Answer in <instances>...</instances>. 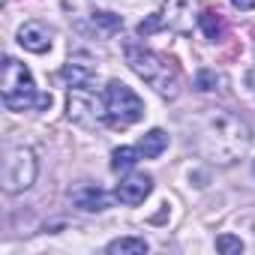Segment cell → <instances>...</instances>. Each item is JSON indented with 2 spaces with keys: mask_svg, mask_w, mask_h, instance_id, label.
Listing matches in <instances>:
<instances>
[{
  "mask_svg": "<svg viewBox=\"0 0 255 255\" xmlns=\"http://www.w3.org/2000/svg\"><path fill=\"white\" fill-rule=\"evenodd\" d=\"M36 156L30 147H9L3 153V162H0V183H3V192L15 195L33 186L36 180Z\"/></svg>",
  "mask_w": 255,
  "mask_h": 255,
  "instance_id": "5",
  "label": "cell"
},
{
  "mask_svg": "<svg viewBox=\"0 0 255 255\" xmlns=\"http://www.w3.org/2000/svg\"><path fill=\"white\" fill-rule=\"evenodd\" d=\"M150 189H153V177H150V174H129L126 180L117 183L114 198H117L120 204H141V201L150 195Z\"/></svg>",
  "mask_w": 255,
  "mask_h": 255,
  "instance_id": "7",
  "label": "cell"
},
{
  "mask_svg": "<svg viewBox=\"0 0 255 255\" xmlns=\"http://www.w3.org/2000/svg\"><path fill=\"white\" fill-rule=\"evenodd\" d=\"M252 174H255V162H252Z\"/></svg>",
  "mask_w": 255,
  "mask_h": 255,
  "instance_id": "21",
  "label": "cell"
},
{
  "mask_svg": "<svg viewBox=\"0 0 255 255\" xmlns=\"http://www.w3.org/2000/svg\"><path fill=\"white\" fill-rule=\"evenodd\" d=\"M93 24H96V27H102L105 33H114V30H120V27H123V18H120V15H114V12H102V9H99V12H93Z\"/></svg>",
  "mask_w": 255,
  "mask_h": 255,
  "instance_id": "17",
  "label": "cell"
},
{
  "mask_svg": "<svg viewBox=\"0 0 255 255\" xmlns=\"http://www.w3.org/2000/svg\"><path fill=\"white\" fill-rule=\"evenodd\" d=\"M18 42H21V48L33 51V54H42V51L51 48V30L45 24H39V21H27L18 30Z\"/></svg>",
  "mask_w": 255,
  "mask_h": 255,
  "instance_id": "9",
  "label": "cell"
},
{
  "mask_svg": "<svg viewBox=\"0 0 255 255\" xmlns=\"http://www.w3.org/2000/svg\"><path fill=\"white\" fill-rule=\"evenodd\" d=\"M165 147H168V135H165L162 129H150V132H144L141 141H138V150H141V156H147V159L162 156Z\"/></svg>",
  "mask_w": 255,
  "mask_h": 255,
  "instance_id": "13",
  "label": "cell"
},
{
  "mask_svg": "<svg viewBox=\"0 0 255 255\" xmlns=\"http://www.w3.org/2000/svg\"><path fill=\"white\" fill-rule=\"evenodd\" d=\"M0 90H3V105L9 111H27V108H48L51 96L39 93L33 84V75L24 63L15 57H6L0 66Z\"/></svg>",
  "mask_w": 255,
  "mask_h": 255,
  "instance_id": "3",
  "label": "cell"
},
{
  "mask_svg": "<svg viewBox=\"0 0 255 255\" xmlns=\"http://www.w3.org/2000/svg\"><path fill=\"white\" fill-rule=\"evenodd\" d=\"M198 27L204 30V36L207 39H222L225 36V30H228V24H225V15L222 12H213V9H201V15H198Z\"/></svg>",
  "mask_w": 255,
  "mask_h": 255,
  "instance_id": "12",
  "label": "cell"
},
{
  "mask_svg": "<svg viewBox=\"0 0 255 255\" xmlns=\"http://www.w3.org/2000/svg\"><path fill=\"white\" fill-rule=\"evenodd\" d=\"M141 150L138 147H117L111 153V171H132L135 162H138Z\"/></svg>",
  "mask_w": 255,
  "mask_h": 255,
  "instance_id": "15",
  "label": "cell"
},
{
  "mask_svg": "<svg viewBox=\"0 0 255 255\" xmlns=\"http://www.w3.org/2000/svg\"><path fill=\"white\" fill-rule=\"evenodd\" d=\"M60 75H63V81H66V84H72V87H90V84H93V78H96V69H93V63L72 57V60L60 69Z\"/></svg>",
  "mask_w": 255,
  "mask_h": 255,
  "instance_id": "11",
  "label": "cell"
},
{
  "mask_svg": "<svg viewBox=\"0 0 255 255\" xmlns=\"http://www.w3.org/2000/svg\"><path fill=\"white\" fill-rule=\"evenodd\" d=\"M66 114H69V120L75 126H81V129H96V126L105 120V105H99V99L90 96L87 90L75 87L66 96Z\"/></svg>",
  "mask_w": 255,
  "mask_h": 255,
  "instance_id": "6",
  "label": "cell"
},
{
  "mask_svg": "<svg viewBox=\"0 0 255 255\" xmlns=\"http://www.w3.org/2000/svg\"><path fill=\"white\" fill-rule=\"evenodd\" d=\"M192 144L204 159H210L216 165H231L240 156H246V150L252 144V129L234 111L204 108L192 126Z\"/></svg>",
  "mask_w": 255,
  "mask_h": 255,
  "instance_id": "1",
  "label": "cell"
},
{
  "mask_svg": "<svg viewBox=\"0 0 255 255\" xmlns=\"http://www.w3.org/2000/svg\"><path fill=\"white\" fill-rule=\"evenodd\" d=\"M111 255H144L147 252V240L144 237H120L108 243Z\"/></svg>",
  "mask_w": 255,
  "mask_h": 255,
  "instance_id": "14",
  "label": "cell"
},
{
  "mask_svg": "<svg viewBox=\"0 0 255 255\" xmlns=\"http://www.w3.org/2000/svg\"><path fill=\"white\" fill-rule=\"evenodd\" d=\"M237 9H255V0H231Z\"/></svg>",
  "mask_w": 255,
  "mask_h": 255,
  "instance_id": "20",
  "label": "cell"
},
{
  "mask_svg": "<svg viewBox=\"0 0 255 255\" xmlns=\"http://www.w3.org/2000/svg\"><path fill=\"white\" fill-rule=\"evenodd\" d=\"M192 6L195 0H168L165 3V12H162V21L177 30V33H186L192 27Z\"/></svg>",
  "mask_w": 255,
  "mask_h": 255,
  "instance_id": "8",
  "label": "cell"
},
{
  "mask_svg": "<svg viewBox=\"0 0 255 255\" xmlns=\"http://www.w3.org/2000/svg\"><path fill=\"white\" fill-rule=\"evenodd\" d=\"M72 201L81 207V210H87V213H96V210H105L108 207V195L99 189V186H93V183H81V186H75L72 192Z\"/></svg>",
  "mask_w": 255,
  "mask_h": 255,
  "instance_id": "10",
  "label": "cell"
},
{
  "mask_svg": "<svg viewBox=\"0 0 255 255\" xmlns=\"http://www.w3.org/2000/svg\"><path fill=\"white\" fill-rule=\"evenodd\" d=\"M219 84H222V75L216 69H198V75H195V87L198 90L210 93V90H219Z\"/></svg>",
  "mask_w": 255,
  "mask_h": 255,
  "instance_id": "16",
  "label": "cell"
},
{
  "mask_svg": "<svg viewBox=\"0 0 255 255\" xmlns=\"http://www.w3.org/2000/svg\"><path fill=\"white\" fill-rule=\"evenodd\" d=\"M144 117V102L123 81H108L105 87V123L111 129H126Z\"/></svg>",
  "mask_w": 255,
  "mask_h": 255,
  "instance_id": "4",
  "label": "cell"
},
{
  "mask_svg": "<svg viewBox=\"0 0 255 255\" xmlns=\"http://www.w3.org/2000/svg\"><path fill=\"white\" fill-rule=\"evenodd\" d=\"M126 63H129V69L141 81H147L159 96L174 99L180 93V69L174 66V60H168V57H162V54H156L144 45L129 42L126 45Z\"/></svg>",
  "mask_w": 255,
  "mask_h": 255,
  "instance_id": "2",
  "label": "cell"
},
{
  "mask_svg": "<svg viewBox=\"0 0 255 255\" xmlns=\"http://www.w3.org/2000/svg\"><path fill=\"white\" fill-rule=\"evenodd\" d=\"M162 24H165V21H162V15H150L147 21H141V24H138V36H150V33H156Z\"/></svg>",
  "mask_w": 255,
  "mask_h": 255,
  "instance_id": "19",
  "label": "cell"
},
{
  "mask_svg": "<svg viewBox=\"0 0 255 255\" xmlns=\"http://www.w3.org/2000/svg\"><path fill=\"white\" fill-rule=\"evenodd\" d=\"M216 249L225 252V255H237V252H243V240L234 237V234H219L216 237Z\"/></svg>",
  "mask_w": 255,
  "mask_h": 255,
  "instance_id": "18",
  "label": "cell"
}]
</instances>
